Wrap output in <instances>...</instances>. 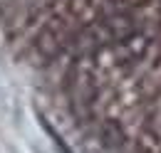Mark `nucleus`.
<instances>
[{
  "mask_svg": "<svg viewBox=\"0 0 161 153\" xmlns=\"http://www.w3.org/2000/svg\"><path fill=\"white\" fill-rule=\"evenodd\" d=\"M99 141L104 148L109 151H117V148H124L126 146V129L119 119H104L99 126Z\"/></svg>",
  "mask_w": 161,
  "mask_h": 153,
  "instance_id": "obj_1",
  "label": "nucleus"
},
{
  "mask_svg": "<svg viewBox=\"0 0 161 153\" xmlns=\"http://www.w3.org/2000/svg\"><path fill=\"white\" fill-rule=\"evenodd\" d=\"M40 121H42V129H45V131L50 134V138L55 141V146H57V151H60V153H72L69 148H67V143H64V138H62V136L57 134V129H55V126H50V124H47V121H45L42 116H40Z\"/></svg>",
  "mask_w": 161,
  "mask_h": 153,
  "instance_id": "obj_2",
  "label": "nucleus"
}]
</instances>
